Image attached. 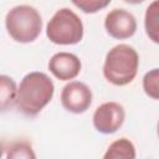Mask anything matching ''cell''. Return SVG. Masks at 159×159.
Segmentation results:
<instances>
[{"label":"cell","instance_id":"cell-1","mask_svg":"<svg viewBox=\"0 0 159 159\" xmlns=\"http://www.w3.org/2000/svg\"><path fill=\"white\" fill-rule=\"evenodd\" d=\"M55 86L43 72H30L20 82L15 99L16 108L27 117H35L52 99Z\"/></svg>","mask_w":159,"mask_h":159},{"label":"cell","instance_id":"cell-2","mask_svg":"<svg viewBox=\"0 0 159 159\" xmlns=\"http://www.w3.org/2000/svg\"><path fill=\"white\" fill-rule=\"evenodd\" d=\"M139 57L137 51L125 43L112 47L106 56L103 75L114 86H125L137 76Z\"/></svg>","mask_w":159,"mask_h":159},{"label":"cell","instance_id":"cell-3","mask_svg":"<svg viewBox=\"0 0 159 159\" xmlns=\"http://www.w3.org/2000/svg\"><path fill=\"white\" fill-rule=\"evenodd\" d=\"M5 25L12 40L29 43L35 41L41 34L42 19L35 7L30 5H17L6 14Z\"/></svg>","mask_w":159,"mask_h":159},{"label":"cell","instance_id":"cell-4","mask_svg":"<svg viewBox=\"0 0 159 159\" xmlns=\"http://www.w3.org/2000/svg\"><path fill=\"white\" fill-rule=\"evenodd\" d=\"M46 35L56 45H75L83 37V24L72 10L63 7L57 10L48 21Z\"/></svg>","mask_w":159,"mask_h":159},{"label":"cell","instance_id":"cell-5","mask_svg":"<svg viewBox=\"0 0 159 159\" xmlns=\"http://www.w3.org/2000/svg\"><path fill=\"white\" fill-rule=\"evenodd\" d=\"M125 112L122 104L117 102H106L97 107L93 113V125L103 134L116 133L123 124Z\"/></svg>","mask_w":159,"mask_h":159},{"label":"cell","instance_id":"cell-6","mask_svg":"<svg viewBox=\"0 0 159 159\" xmlns=\"http://www.w3.org/2000/svg\"><path fill=\"white\" fill-rule=\"evenodd\" d=\"M61 103L63 108L71 113H83L91 107L92 92L83 82L72 81L62 88Z\"/></svg>","mask_w":159,"mask_h":159},{"label":"cell","instance_id":"cell-7","mask_svg":"<svg viewBox=\"0 0 159 159\" xmlns=\"http://www.w3.org/2000/svg\"><path fill=\"white\" fill-rule=\"evenodd\" d=\"M104 27L109 36L124 40L132 37L137 31L135 17L124 9H113L104 19Z\"/></svg>","mask_w":159,"mask_h":159},{"label":"cell","instance_id":"cell-8","mask_svg":"<svg viewBox=\"0 0 159 159\" xmlns=\"http://www.w3.org/2000/svg\"><path fill=\"white\" fill-rule=\"evenodd\" d=\"M48 70L60 81L73 80L81 71V61L73 53L57 52L50 58Z\"/></svg>","mask_w":159,"mask_h":159},{"label":"cell","instance_id":"cell-9","mask_svg":"<svg viewBox=\"0 0 159 159\" xmlns=\"http://www.w3.org/2000/svg\"><path fill=\"white\" fill-rule=\"evenodd\" d=\"M144 27L148 37L159 45V0H154L147 7L144 16Z\"/></svg>","mask_w":159,"mask_h":159},{"label":"cell","instance_id":"cell-10","mask_svg":"<svg viewBox=\"0 0 159 159\" xmlns=\"http://www.w3.org/2000/svg\"><path fill=\"white\" fill-rule=\"evenodd\" d=\"M103 157H104V159H118V158L134 159L135 158V148L129 139L120 138V139L113 142L108 147V149Z\"/></svg>","mask_w":159,"mask_h":159},{"label":"cell","instance_id":"cell-11","mask_svg":"<svg viewBox=\"0 0 159 159\" xmlns=\"http://www.w3.org/2000/svg\"><path fill=\"white\" fill-rule=\"evenodd\" d=\"M17 94V88L14 80L6 75L0 76V96H1V109L6 111L7 108L15 104Z\"/></svg>","mask_w":159,"mask_h":159},{"label":"cell","instance_id":"cell-12","mask_svg":"<svg viewBox=\"0 0 159 159\" xmlns=\"http://www.w3.org/2000/svg\"><path fill=\"white\" fill-rule=\"evenodd\" d=\"M143 89L147 96L159 101V68H153L144 75Z\"/></svg>","mask_w":159,"mask_h":159},{"label":"cell","instance_id":"cell-13","mask_svg":"<svg viewBox=\"0 0 159 159\" xmlns=\"http://www.w3.org/2000/svg\"><path fill=\"white\" fill-rule=\"evenodd\" d=\"M6 157L12 159H20V158H35L36 155L27 142H15L9 145Z\"/></svg>","mask_w":159,"mask_h":159},{"label":"cell","instance_id":"cell-14","mask_svg":"<svg viewBox=\"0 0 159 159\" xmlns=\"http://www.w3.org/2000/svg\"><path fill=\"white\" fill-rule=\"evenodd\" d=\"M84 14H94L109 5L112 0H71Z\"/></svg>","mask_w":159,"mask_h":159},{"label":"cell","instance_id":"cell-15","mask_svg":"<svg viewBox=\"0 0 159 159\" xmlns=\"http://www.w3.org/2000/svg\"><path fill=\"white\" fill-rule=\"evenodd\" d=\"M123 1H125L127 4H132V5H135V4H140V2H143L144 0H123Z\"/></svg>","mask_w":159,"mask_h":159},{"label":"cell","instance_id":"cell-16","mask_svg":"<svg viewBox=\"0 0 159 159\" xmlns=\"http://www.w3.org/2000/svg\"><path fill=\"white\" fill-rule=\"evenodd\" d=\"M158 137H159V120H158Z\"/></svg>","mask_w":159,"mask_h":159}]
</instances>
